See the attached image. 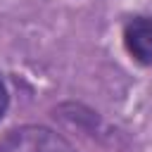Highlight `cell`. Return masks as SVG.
I'll use <instances>...</instances> for the list:
<instances>
[{
	"instance_id": "obj_3",
	"label": "cell",
	"mask_w": 152,
	"mask_h": 152,
	"mask_svg": "<svg viewBox=\"0 0 152 152\" xmlns=\"http://www.w3.org/2000/svg\"><path fill=\"white\" fill-rule=\"evenodd\" d=\"M7 107H10V90H7V83L2 78V71H0V121L5 119Z\"/></svg>"
},
{
	"instance_id": "obj_1",
	"label": "cell",
	"mask_w": 152,
	"mask_h": 152,
	"mask_svg": "<svg viewBox=\"0 0 152 152\" xmlns=\"http://www.w3.org/2000/svg\"><path fill=\"white\" fill-rule=\"evenodd\" d=\"M0 152H76L74 145L52 128L26 124L0 138Z\"/></svg>"
},
{
	"instance_id": "obj_2",
	"label": "cell",
	"mask_w": 152,
	"mask_h": 152,
	"mask_svg": "<svg viewBox=\"0 0 152 152\" xmlns=\"http://www.w3.org/2000/svg\"><path fill=\"white\" fill-rule=\"evenodd\" d=\"M124 45L138 64H152V14L131 17L124 24Z\"/></svg>"
}]
</instances>
